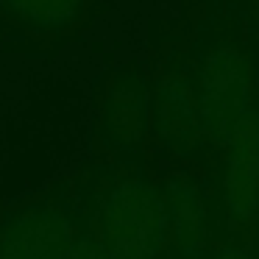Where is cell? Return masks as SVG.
<instances>
[{
  "label": "cell",
  "mask_w": 259,
  "mask_h": 259,
  "mask_svg": "<svg viewBox=\"0 0 259 259\" xmlns=\"http://www.w3.org/2000/svg\"><path fill=\"white\" fill-rule=\"evenodd\" d=\"M64 259H112V256H109L106 245L101 242V237L84 226L73 234L67 251H64Z\"/></svg>",
  "instance_id": "9"
},
{
  "label": "cell",
  "mask_w": 259,
  "mask_h": 259,
  "mask_svg": "<svg viewBox=\"0 0 259 259\" xmlns=\"http://www.w3.org/2000/svg\"><path fill=\"white\" fill-rule=\"evenodd\" d=\"M162 195L173 259H206L234 231L212 187H201L187 176H173L164 181Z\"/></svg>",
  "instance_id": "3"
},
{
  "label": "cell",
  "mask_w": 259,
  "mask_h": 259,
  "mask_svg": "<svg viewBox=\"0 0 259 259\" xmlns=\"http://www.w3.org/2000/svg\"><path fill=\"white\" fill-rule=\"evenodd\" d=\"M192 87L209 145L226 148L245 109L259 98L251 48L234 28L206 23L192 45Z\"/></svg>",
  "instance_id": "1"
},
{
  "label": "cell",
  "mask_w": 259,
  "mask_h": 259,
  "mask_svg": "<svg viewBox=\"0 0 259 259\" xmlns=\"http://www.w3.org/2000/svg\"><path fill=\"white\" fill-rule=\"evenodd\" d=\"M73 220L56 203L23 209L0 229V259H64Z\"/></svg>",
  "instance_id": "7"
},
{
  "label": "cell",
  "mask_w": 259,
  "mask_h": 259,
  "mask_svg": "<svg viewBox=\"0 0 259 259\" xmlns=\"http://www.w3.org/2000/svg\"><path fill=\"white\" fill-rule=\"evenodd\" d=\"M98 223L101 242L112 259H159L170 240L162 187L148 181L140 170L103 190Z\"/></svg>",
  "instance_id": "2"
},
{
  "label": "cell",
  "mask_w": 259,
  "mask_h": 259,
  "mask_svg": "<svg viewBox=\"0 0 259 259\" xmlns=\"http://www.w3.org/2000/svg\"><path fill=\"white\" fill-rule=\"evenodd\" d=\"M206 259H256V256H253V251L242 242L240 231H231Z\"/></svg>",
  "instance_id": "10"
},
{
  "label": "cell",
  "mask_w": 259,
  "mask_h": 259,
  "mask_svg": "<svg viewBox=\"0 0 259 259\" xmlns=\"http://www.w3.org/2000/svg\"><path fill=\"white\" fill-rule=\"evenodd\" d=\"M212 190L231 229L240 231L253 226L259 212V98L245 109L226 142V159L214 173Z\"/></svg>",
  "instance_id": "4"
},
{
  "label": "cell",
  "mask_w": 259,
  "mask_h": 259,
  "mask_svg": "<svg viewBox=\"0 0 259 259\" xmlns=\"http://www.w3.org/2000/svg\"><path fill=\"white\" fill-rule=\"evenodd\" d=\"M153 112V90L145 75L123 70L112 78L103 103L101 140L112 153L123 159H137L148 134Z\"/></svg>",
  "instance_id": "6"
},
{
  "label": "cell",
  "mask_w": 259,
  "mask_h": 259,
  "mask_svg": "<svg viewBox=\"0 0 259 259\" xmlns=\"http://www.w3.org/2000/svg\"><path fill=\"white\" fill-rule=\"evenodd\" d=\"M153 131L164 151L176 156H203L209 145L201 128L198 98L192 87V62L167 59L164 75L153 92ZM212 148V145H209Z\"/></svg>",
  "instance_id": "5"
},
{
  "label": "cell",
  "mask_w": 259,
  "mask_h": 259,
  "mask_svg": "<svg viewBox=\"0 0 259 259\" xmlns=\"http://www.w3.org/2000/svg\"><path fill=\"white\" fill-rule=\"evenodd\" d=\"M12 17L36 34H56L78 23L84 0H0Z\"/></svg>",
  "instance_id": "8"
},
{
  "label": "cell",
  "mask_w": 259,
  "mask_h": 259,
  "mask_svg": "<svg viewBox=\"0 0 259 259\" xmlns=\"http://www.w3.org/2000/svg\"><path fill=\"white\" fill-rule=\"evenodd\" d=\"M251 251H253V256L259 259V212H256V218H253V242H251Z\"/></svg>",
  "instance_id": "11"
}]
</instances>
